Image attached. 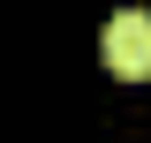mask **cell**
Wrapping results in <instances>:
<instances>
[{"mask_svg":"<svg viewBox=\"0 0 151 143\" xmlns=\"http://www.w3.org/2000/svg\"><path fill=\"white\" fill-rule=\"evenodd\" d=\"M98 45H106V68L113 75L144 83L151 75V8H113L106 30H98Z\"/></svg>","mask_w":151,"mask_h":143,"instance_id":"obj_1","label":"cell"}]
</instances>
